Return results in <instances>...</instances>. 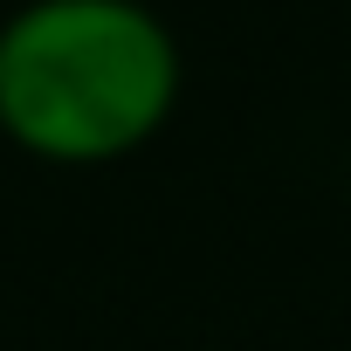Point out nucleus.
<instances>
[{"mask_svg": "<svg viewBox=\"0 0 351 351\" xmlns=\"http://www.w3.org/2000/svg\"><path fill=\"white\" fill-rule=\"evenodd\" d=\"M180 90V42L145 0H28L0 21V131L42 165L145 152Z\"/></svg>", "mask_w": 351, "mask_h": 351, "instance_id": "nucleus-1", "label": "nucleus"}]
</instances>
